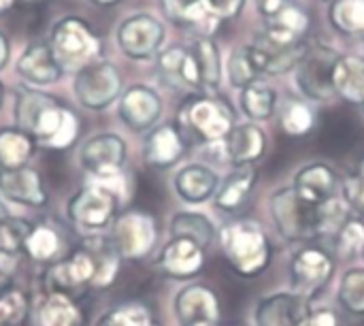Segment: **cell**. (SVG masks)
<instances>
[{
	"label": "cell",
	"instance_id": "60",
	"mask_svg": "<svg viewBox=\"0 0 364 326\" xmlns=\"http://www.w3.org/2000/svg\"><path fill=\"white\" fill-rule=\"evenodd\" d=\"M363 258H364V252H363Z\"/></svg>",
	"mask_w": 364,
	"mask_h": 326
},
{
	"label": "cell",
	"instance_id": "58",
	"mask_svg": "<svg viewBox=\"0 0 364 326\" xmlns=\"http://www.w3.org/2000/svg\"><path fill=\"white\" fill-rule=\"evenodd\" d=\"M363 173H364V162H363Z\"/></svg>",
	"mask_w": 364,
	"mask_h": 326
},
{
	"label": "cell",
	"instance_id": "57",
	"mask_svg": "<svg viewBox=\"0 0 364 326\" xmlns=\"http://www.w3.org/2000/svg\"><path fill=\"white\" fill-rule=\"evenodd\" d=\"M151 326H160V325H158V322H154V325H151Z\"/></svg>",
	"mask_w": 364,
	"mask_h": 326
},
{
	"label": "cell",
	"instance_id": "41",
	"mask_svg": "<svg viewBox=\"0 0 364 326\" xmlns=\"http://www.w3.org/2000/svg\"><path fill=\"white\" fill-rule=\"evenodd\" d=\"M151 312L143 303H124L111 312H107L96 326H151Z\"/></svg>",
	"mask_w": 364,
	"mask_h": 326
},
{
	"label": "cell",
	"instance_id": "50",
	"mask_svg": "<svg viewBox=\"0 0 364 326\" xmlns=\"http://www.w3.org/2000/svg\"><path fill=\"white\" fill-rule=\"evenodd\" d=\"M9 56H11V47H9V38L0 32V70L6 66L9 62Z\"/></svg>",
	"mask_w": 364,
	"mask_h": 326
},
{
	"label": "cell",
	"instance_id": "55",
	"mask_svg": "<svg viewBox=\"0 0 364 326\" xmlns=\"http://www.w3.org/2000/svg\"><path fill=\"white\" fill-rule=\"evenodd\" d=\"M192 326H220V325H213V322H200V325H192Z\"/></svg>",
	"mask_w": 364,
	"mask_h": 326
},
{
	"label": "cell",
	"instance_id": "43",
	"mask_svg": "<svg viewBox=\"0 0 364 326\" xmlns=\"http://www.w3.org/2000/svg\"><path fill=\"white\" fill-rule=\"evenodd\" d=\"M32 233V226L19 218H4L0 220V252L4 254H15L26 248V241Z\"/></svg>",
	"mask_w": 364,
	"mask_h": 326
},
{
	"label": "cell",
	"instance_id": "10",
	"mask_svg": "<svg viewBox=\"0 0 364 326\" xmlns=\"http://www.w3.org/2000/svg\"><path fill=\"white\" fill-rule=\"evenodd\" d=\"M158 239L156 220L145 211H128L119 216L113 224L111 241L122 258H143L151 252Z\"/></svg>",
	"mask_w": 364,
	"mask_h": 326
},
{
	"label": "cell",
	"instance_id": "16",
	"mask_svg": "<svg viewBox=\"0 0 364 326\" xmlns=\"http://www.w3.org/2000/svg\"><path fill=\"white\" fill-rule=\"evenodd\" d=\"M311 303L296 293H275L260 299L254 310L256 326H301L309 316Z\"/></svg>",
	"mask_w": 364,
	"mask_h": 326
},
{
	"label": "cell",
	"instance_id": "61",
	"mask_svg": "<svg viewBox=\"0 0 364 326\" xmlns=\"http://www.w3.org/2000/svg\"><path fill=\"white\" fill-rule=\"evenodd\" d=\"M363 109H364V105H363Z\"/></svg>",
	"mask_w": 364,
	"mask_h": 326
},
{
	"label": "cell",
	"instance_id": "54",
	"mask_svg": "<svg viewBox=\"0 0 364 326\" xmlns=\"http://www.w3.org/2000/svg\"><path fill=\"white\" fill-rule=\"evenodd\" d=\"M2 96H4V85L0 83V105H2Z\"/></svg>",
	"mask_w": 364,
	"mask_h": 326
},
{
	"label": "cell",
	"instance_id": "27",
	"mask_svg": "<svg viewBox=\"0 0 364 326\" xmlns=\"http://www.w3.org/2000/svg\"><path fill=\"white\" fill-rule=\"evenodd\" d=\"M256 169L254 167H237L230 175L220 182V188L215 192V207L228 214L239 211L252 196L256 186Z\"/></svg>",
	"mask_w": 364,
	"mask_h": 326
},
{
	"label": "cell",
	"instance_id": "53",
	"mask_svg": "<svg viewBox=\"0 0 364 326\" xmlns=\"http://www.w3.org/2000/svg\"><path fill=\"white\" fill-rule=\"evenodd\" d=\"M6 216H9V214H6V209L2 207V203H0V220H4Z\"/></svg>",
	"mask_w": 364,
	"mask_h": 326
},
{
	"label": "cell",
	"instance_id": "22",
	"mask_svg": "<svg viewBox=\"0 0 364 326\" xmlns=\"http://www.w3.org/2000/svg\"><path fill=\"white\" fill-rule=\"evenodd\" d=\"M267 152V135L264 130L254 124H235V128L224 139V154L226 160L235 167H254Z\"/></svg>",
	"mask_w": 364,
	"mask_h": 326
},
{
	"label": "cell",
	"instance_id": "49",
	"mask_svg": "<svg viewBox=\"0 0 364 326\" xmlns=\"http://www.w3.org/2000/svg\"><path fill=\"white\" fill-rule=\"evenodd\" d=\"M290 0H254V4H256V9H258V13L264 17V19H271V17H275L286 4H288Z\"/></svg>",
	"mask_w": 364,
	"mask_h": 326
},
{
	"label": "cell",
	"instance_id": "25",
	"mask_svg": "<svg viewBox=\"0 0 364 326\" xmlns=\"http://www.w3.org/2000/svg\"><path fill=\"white\" fill-rule=\"evenodd\" d=\"M162 11L175 26L196 32V38H211L220 26V21L209 15L205 0H162Z\"/></svg>",
	"mask_w": 364,
	"mask_h": 326
},
{
	"label": "cell",
	"instance_id": "29",
	"mask_svg": "<svg viewBox=\"0 0 364 326\" xmlns=\"http://www.w3.org/2000/svg\"><path fill=\"white\" fill-rule=\"evenodd\" d=\"M83 250L92 256V263H94V280H92V286L96 288H109L117 273H119V252L117 248L113 246L111 237H102L100 233L90 237L83 246Z\"/></svg>",
	"mask_w": 364,
	"mask_h": 326
},
{
	"label": "cell",
	"instance_id": "24",
	"mask_svg": "<svg viewBox=\"0 0 364 326\" xmlns=\"http://www.w3.org/2000/svg\"><path fill=\"white\" fill-rule=\"evenodd\" d=\"M220 188V177L211 167L205 164H186L175 175V192L183 203L203 205L215 196Z\"/></svg>",
	"mask_w": 364,
	"mask_h": 326
},
{
	"label": "cell",
	"instance_id": "42",
	"mask_svg": "<svg viewBox=\"0 0 364 326\" xmlns=\"http://www.w3.org/2000/svg\"><path fill=\"white\" fill-rule=\"evenodd\" d=\"M23 250L28 252L30 258H34L38 263L51 261L60 250V237L49 226H36V228H32Z\"/></svg>",
	"mask_w": 364,
	"mask_h": 326
},
{
	"label": "cell",
	"instance_id": "4",
	"mask_svg": "<svg viewBox=\"0 0 364 326\" xmlns=\"http://www.w3.org/2000/svg\"><path fill=\"white\" fill-rule=\"evenodd\" d=\"M119 196V177L94 179L70 199L68 218L77 228L98 235V231H102L115 218Z\"/></svg>",
	"mask_w": 364,
	"mask_h": 326
},
{
	"label": "cell",
	"instance_id": "45",
	"mask_svg": "<svg viewBox=\"0 0 364 326\" xmlns=\"http://www.w3.org/2000/svg\"><path fill=\"white\" fill-rule=\"evenodd\" d=\"M341 194L348 207L364 218V173H352L341 182Z\"/></svg>",
	"mask_w": 364,
	"mask_h": 326
},
{
	"label": "cell",
	"instance_id": "12",
	"mask_svg": "<svg viewBox=\"0 0 364 326\" xmlns=\"http://www.w3.org/2000/svg\"><path fill=\"white\" fill-rule=\"evenodd\" d=\"M126 141L119 135L105 132L92 137L81 147L79 162L94 179H113L119 177L126 162Z\"/></svg>",
	"mask_w": 364,
	"mask_h": 326
},
{
	"label": "cell",
	"instance_id": "2",
	"mask_svg": "<svg viewBox=\"0 0 364 326\" xmlns=\"http://www.w3.org/2000/svg\"><path fill=\"white\" fill-rule=\"evenodd\" d=\"M222 252L241 278H256L271 263V243L262 226L254 220H235L220 231Z\"/></svg>",
	"mask_w": 364,
	"mask_h": 326
},
{
	"label": "cell",
	"instance_id": "8",
	"mask_svg": "<svg viewBox=\"0 0 364 326\" xmlns=\"http://www.w3.org/2000/svg\"><path fill=\"white\" fill-rule=\"evenodd\" d=\"M26 132L45 147L66 149L79 137V117L70 109L62 107L58 100L49 98L32 117Z\"/></svg>",
	"mask_w": 364,
	"mask_h": 326
},
{
	"label": "cell",
	"instance_id": "15",
	"mask_svg": "<svg viewBox=\"0 0 364 326\" xmlns=\"http://www.w3.org/2000/svg\"><path fill=\"white\" fill-rule=\"evenodd\" d=\"M162 115V100L149 85H132L119 96V117L134 130L145 132L156 126Z\"/></svg>",
	"mask_w": 364,
	"mask_h": 326
},
{
	"label": "cell",
	"instance_id": "3",
	"mask_svg": "<svg viewBox=\"0 0 364 326\" xmlns=\"http://www.w3.org/2000/svg\"><path fill=\"white\" fill-rule=\"evenodd\" d=\"M49 47L64 73H79L85 66L100 60L102 43L94 28L81 17H64L60 19L49 34Z\"/></svg>",
	"mask_w": 364,
	"mask_h": 326
},
{
	"label": "cell",
	"instance_id": "5",
	"mask_svg": "<svg viewBox=\"0 0 364 326\" xmlns=\"http://www.w3.org/2000/svg\"><path fill=\"white\" fill-rule=\"evenodd\" d=\"M269 214L277 233L286 241H311L322 237L320 207L305 203L292 186L273 192Z\"/></svg>",
	"mask_w": 364,
	"mask_h": 326
},
{
	"label": "cell",
	"instance_id": "35",
	"mask_svg": "<svg viewBox=\"0 0 364 326\" xmlns=\"http://www.w3.org/2000/svg\"><path fill=\"white\" fill-rule=\"evenodd\" d=\"M34 139L19 128H2L0 130V167L15 169L26 167L34 154Z\"/></svg>",
	"mask_w": 364,
	"mask_h": 326
},
{
	"label": "cell",
	"instance_id": "19",
	"mask_svg": "<svg viewBox=\"0 0 364 326\" xmlns=\"http://www.w3.org/2000/svg\"><path fill=\"white\" fill-rule=\"evenodd\" d=\"M205 261H207L205 250L198 243L190 239L173 237L164 246L158 265L173 280H192L203 271Z\"/></svg>",
	"mask_w": 364,
	"mask_h": 326
},
{
	"label": "cell",
	"instance_id": "14",
	"mask_svg": "<svg viewBox=\"0 0 364 326\" xmlns=\"http://www.w3.org/2000/svg\"><path fill=\"white\" fill-rule=\"evenodd\" d=\"M175 314L183 326L213 322L220 325L222 303L215 290L203 284H188L175 297Z\"/></svg>",
	"mask_w": 364,
	"mask_h": 326
},
{
	"label": "cell",
	"instance_id": "59",
	"mask_svg": "<svg viewBox=\"0 0 364 326\" xmlns=\"http://www.w3.org/2000/svg\"><path fill=\"white\" fill-rule=\"evenodd\" d=\"M232 326H239V325H232Z\"/></svg>",
	"mask_w": 364,
	"mask_h": 326
},
{
	"label": "cell",
	"instance_id": "28",
	"mask_svg": "<svg viewBox=\"0 0 364 326\" xmlns=\"http://www.w3.org/2000/svg\"><path fill=\"white\" fill-rule=\"evenodd\" d=\"M335 96L350 105H364V58L348 53L339 56L333 70Z\"/></svg>",
	"mask_w": 364,
	"mask_h": 326
},
{
	"label": "cell",
	"instance_id": "44",
	"mask_svg": "<svg viewBox=\"0 0 364 326\" xmlns=\"http://www.w3.org/2000/svg\"><path fill=\"white\" fill-rule=\"evenodd\" d=\"M26 312H28V301L21 293L17 290L0 293V326L19 325Z\"/></svg>",
	"mask_w": 364,
	"mask_h": 326
},
{
	"label": "cell",
	"instance_id": "9",
	"mask_svg": "<svg viewBox=\"0 0 364 326\" xmlns=\"http://www.w3.org/2000/svg\"><path fill=\"white\" fill-rule=\"evenodd\" d=\"M335 273L333 256L322 248H303L290 258V284L292 293L301 297H316L326 288Z\"/></svg>",
	"mask_w": 364,
	"mask_h": 326
},
{
	"label": "cell",
	"instance_id": "33",
	"mask_svg": "<svg viewBox=\"0 0 364 326\" xmlns=\"http://www.w3.org/2000/svg\"><path fill=\"white\" fill-rule=\"evenodd\" d=\"M81 312L66 293H51L36 310V326H79Z\"/></svg>",
	"mask_w": 364,
	"mask_h": 326
},
{
	"label": "cell",
	"instance_id": "17",
	"mask_svg": "<svg viewBox=\"0 0 364 326\" xmlns=\"http://www.w3.org/2000/svg\"><path fill=\"white\" fill-rule=\"evenodd\" d=\"M158 75L164 85L179 90V92H194L203 94L200 77L196 70V62L192 58L190 47L173 45L158 56Z\"/></svg>",
	"mask_w": 364,
	"mask_h": 326
},
{
	"label": "cell",
	"instance_id": "11",
	"mask_svg": "<svg viewBox=\"0 0 364 326\" xmlns=\"http://www.w3.org/2000/svg\"><path fill=\"white\" fill-rule=\"evenodd\" d=\"M164 43V26L147 13L124 19L117 28V45L132 60L154 58Z\"/></svg>",
	"mask_w": 364,
	"mask_h": 326
},
{
	"label": "cell",
	"instance_id": "34",
	"mask_svg": "<svg viewBox=\"0 0 364 326\" xmlns=\"http://www.w3.org/2000/svg\"><path fill=\"white\" fill-rule=\"evenodd\" d=\"M171 233L179 239H190L207 250L215 241V226L213 222L196 211H179L171 220Z\"/></svg>",
	"mask_w": 364,
	"mask_h": 326
},
{
	"label": "cell",
	"instance_id": "37",
	"mask_svg": "<svg viewBox=\"0 0 364 326\" xmlns=\"http://www.w3.org/2000/svg\"><path fill=\"white\" fill-rule=\"evenodd\" d=\"M316 115L311 107L301 98H286L279 105V126L290 137H305L311 132Z\"/></svg>",
	"mask_w": 364,
	"mask_h": 326
},
{
	"label": "cell",
	"instance_id": "13",
	"mask_svg": "<svg viewBox=\"0 0 364 326\" xmlns=\"http://www.w3.org/2000/svg\"><path fill=\"white\" fill-rule=\"evenodd\" d=\"M307 43L309 41L301 45H288V43L275 41L264 30H260L254 36V41L247 45V49L260 75H286L299 66L307 49Z\"/></svg>",
	"mask_w": 364,
	"mask_h": 326
},
{
	"label": "cell",
	"instance_id": "38",
	"mask_svg": "<svg viewBox=\"0 0 364 326\" xmlns=\"http://www.w3.org/2000/svg\"><path fill=\"white\" fill-rule=\"evenodd\" d=\"M337 301L348 314L364 316V267L343 273L337 290Z\"/></svg>",
	"mask_w": 364,
	"mask_h": 326
},
{
	"label": "cell",
	"instance_id": "23",
	"mask_svg": "<svg viewBox=\"0 0 364 326\" xmlns=\"http://www.w3.org/2000/svg\"><path fill=\"white\" fill-rule=\"evenodd\" d=\"M186 154V139L177 126H160L151 130L145 139L143 158L151 169H171Z\"/></svg>",
	"mask_w": 364,
	"mask_h": 326
},
{
	"label": "cell",
	"instance_id": "6",
	"mask_svg": "<svg viewBox=\"0 0 364 326\" xmlns=\"http://www.w3.org/2000/svg\"><path fill=\"white\" fill-rule=\"evenodd\" d=\"M341 53H337L331 45L322 41L307 43V49L299 62L296 85L303 96L316 102H326L335 96L333 88V70Z\"/></svg>",
	"mask_w": 364,
	"mask_h": 326
},
{
	"label": "cell",
	"instance_id": "30",
	"mask_svg": "<svg viewBox=\"0 0 364 326\" xmlns=\"http://www.w3.org/2000/svg\"><path fill=\"white\" fill-rule=\"evenodd\" d=\"M94 280V263L92 256L81 248L75 252L68 261L55 265L47 273V282L53 286V293H66L85 284H92Z\"/></svg>",
	"mask_w": 364,
	"mask_h": 326
},
{
	"label": "cell",
	"instance_id": "56",
	"mask_svg": "<svg viewBox=\"0 0 364 326\" xmlns=\"http://www.w3.org/2000/svg\"><path fill=\"white\" fill-rule=\"evenodd\" d=\"M316 2H331V0H316Z\"/></svg>",
	"mask_w": 364,
	"mask_h": 326
},
{
	"label": "cell",
	"instance_id": "52",
	"mask_svg": "<svg viewBox=\"0 0 364 326\" xmlns=\"http://www.w3.org/2000/svg\"><path fill=\"white\" fill-rule=\"evenodd\" d=\"M13 4H15V0H0V13H6Z\"/></svg>",
	"mask_w": 364,
	"mask_h": 326
},
{
	"label": "cell",
	"instance_id": "1",
	"mask_svg": "<svg viewBox=\"0 0 364 326\" xmlns=\"http://www.w3.org/2000/svg\"><path fill=\"white\" fill-rule=\"evenodd\" d=\"M177 128L186 143H224L228 132L235 128V113L222 96L194 94L181 105Z\"/></svg>",
	"mask_w": 364,
	"mask_h": 326
},
{
	"label": "cell",
	"instance_id": "7",
	"mask_svg": "<svg viewBox=\"0 0 364 326\" xmlns=\"http://www.w3.org/2000/svg\"><path fill=\"white\" fill-rule=\"evenodd\" d=\"M73 88L77 100L83 107L100 111L117 100L122 92V75L115 64L107 60H96L75 75Z\"/></svg>",
	"mask_w": 364,
	"mask_h": 326
},
{
	"label": "cell",
	"instance_id": "40",
	"mask_svg": "<svg viewBox=\"0 0 364 326\" xmlns=\"http://www.w3.org/2000/svg\"><path fill=\"white\" fill-rule=\"evenodd\" d=\"M226 70H228L230 83L235 88H239V90H243L250 83L260 79V73H258V68H256V64L252 60V53H250L247 45H243V47H239V49H235L230 53Z\"/></svg>",
	"mask_w": 364,
	"mask_h": 326
},
{
	"label": "cell",
	"instance_id": "26",
	"mask_svg": "<svg viewBox=\"0 0 364 326\" xmlns=\"http://www.w3.org/2000/svg\"><path fill=\"white\" fill-rule=\"evenodd\" d=\"M309 26H311L309 13L303 6L288 2L275 17L267 19V26L262 30L275 41H282L288 45H301L307 41Z\"/></svg>",
	"mask_w": 364,
	"mask_h": 326
},
{
	"label": "cell",
	"instance_id": "39",
	"mask_svg": "<svg viewBox=\"0 0 364 326\" xmlns=\"http://www.w3.org/2000/svg\"><path fill=\"white\" fill-rule=\"evenodd\" d=\"M335 252L343 258H354L363 256L364 252V220L350 216L346 224L335 233L333 237Z\"/></svg>",
	"mask_w": 364,
	"mask_h": 326
},
{
	"label": "cell",
	"instance_id": "47",
	"mask_svg": "<svg viewBox=\"0 0 364 326\" xmlns=\"http://www.w3.org/2000/svg\"><path fill=\"white\" fill-rule=\"evenodd\" d=\"M301 326H341V318L333 310H311Z\"/></svg>",
	"mask_w": 364,
	"mask_h": 326
},
{
	"label": "cell",
	"instance_id": "32",
	"mask_svg": "<svg viewBox=\"0 0 364 326\" xmlns=\"http://www.w3.org/2000/svg\"><path fill=\"white\" fill-rule=\"evenodd\" d=\"M277 105H279V96L275 88L264 79H258L241 90V109L254 124L269 120L277 111Z\"/></svg>",
	"mask_w": 364,
	"mask_h": 326
},
{
	"label": "cell",
	"instance_id": "46",
	"mask_svg": "<svg viewBox=\"0 0 364 326\" xmlns=\"http://www.w3.org/2000/svg\"><path fill=\"white\" fill-rule=\"evenodd\" d=\"M205 4H207L209 15L222 23V21H230L239 17L245 6V0H205Z\"/></svg>",
	"mask_w": 364,
	"mask_h": 326
},
{
	"label": "cell",
	"instance_id": "21",
	"mask_svg": "<svg viewBox=\"0 0 364 326\" xmlns=\"http://www.w3.org/2000/svg\"><path fill=\"white\" fill-rule=\"evenodd\" d=\"M17 73L26 83L36 85V88L51 85V83L60 81V77L64 75L49 43H45V41L30 43L23 49V53L17 60Z\"/></svg>",
	"mask_w": 364,
	"mask_h": 326
},
{
	"label": "cell",
	"instance_id": "18",
	"mask_svg": "<svg viewBox=\"0 0 364 326\" xmlns=\"http://www.w3.org/2000/svg\"><path fill=\"white\" fill-rule=\"evenodd\" d=\"M0 196L23 207H43L47 203L45 184L32 167H0Z\"/></svg>",
	"mask_w": 364,
	"mask_h": 326
},
{
	"label": "cell",
	"instance_id": "20",
	"mask_svg": "<svg viewBox=\"0 0 364 326\" xmlns=\"http://www.w3.org/2000/svg\"><path fill=\"white\" fill-rule=\"evenodd\" d=\"M292 188L305 203L320 207L335 199L337 188H339V177L328 164L311 162V164H305L294 175Z\"/></svg>",
	"mask_w": 364,
	"mask_h": 326
},
{
	"label": "cell",
	"instance_id": "51",
	"mask_svg": "<svg viewBox=\"0 0 364 326\" xmlns=\"http://www.w3.org/2000/svg\"><path fill=\"white\" fill-rule=\"evenodd\" d=\"M90 2L96 4V6H113V4H117L122 0H90Z\"/></svg>",
	"mask_w": 364,
	"mask_h": 326
},
{
	"label": "cell",
	"instance_id": "31",
	"mask_svg": "<svg viewBox=\"0 0 364 326\" xmlns=\"http://www.w3.org/2000/svg\"><path fill=\"white\" fill-rule=\"evenodd\" d=\"M190 51L196 62L203 94H213V90H218L222 81V56H220L218 45L213 43V38L198 36L190 45Z\"/></svg>",
	"mask_w": 364,
	"mask_h": 326
},
{
	"label": "cell",
	"instance_id": "48",
	"mask_svg": "<svg viewBox=\"0 0 364 326\" xmlns=\"http://www.w3.org/2000/svg\"><path fill=\"white\" fill-rule=\"evenodd\" d=\"M15 265H17V256L15 254L0 252V288L11 282V278H13V273L17 269Z\"/></svg>",
	"mask_w": 364,
	"mask_h": 326
},
{
	"label": "cell",
	"instance_id": "36",
	"mask_svg": "<svg viewBox=\"0 0 364 326\" xmlns=\"http://www.w3.org/2000/svg\"><path fill=\"white\" fill-rule=\"evenodd\" d=\"M328 19L346 36H364V0H333Z\"/></svg>",
	"mask_w": 364,
	"mask_h": 326
}]
</instances>
